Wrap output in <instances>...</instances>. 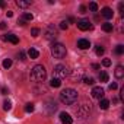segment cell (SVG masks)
<instances>
[{
  "label": "cell",
  "mask_w": 124,
  "mask_h": 124,
  "mask_svg": "<svg viewBox=\"0 0 124 124\" xmlns=\"http://www.w3.org/2000/svg\"><path fill=\"white\" fill-rule=\"evenodd\" d=\"M60 101L66 104V105H72L78 101V91L72 89V88H66L64 91L60 92Z\"/></svg>",
  "instance_id": "1"
},
{
  "label": "cell",
  "mask_w": 124,
  "mask_h": 124,
  "mask_svg": "<svg viewBox=\"0 0 124 124\" xmlns=\"http://www.w3.org/2000/svg\"><path fill=\"white\" fill-rule=\"evenodd\" d=\"M47 78V72H45V67L42 64H37L34 66V69L31 70V79L35 80V82H44Z\"/></svg>",
  "instance_id": "2"
},
{
  "label": "cell",
  "mask_w": 124,
  "mask_h": 124,
  "mask_svg": "<svg viewBox=\"0 0 124 124\" xmlns=\"http://www.w3.org/2000/svg\"><path fill=\"white\" fill-rule=\"evenodd\" d=\"M66 47L63 45V44H60V42H54L53 45H51V54H53V57H55V58H63V57H66Z\"/></svg>",
  "instance_id": "3"
},
{
  "label": "cell",
  "mask_w": 124,
  "mask_h": 124,
  "mask_svg": "<svg viewBox=\"0 0 124 124\" xmlns=\"http://www.w3.org/2000/svg\"><path fill=\"white\" fill-rule=\"evenodd\" d=\"M70 75V70H69V67L67 66H64V64H57L55 67H54V78H57V79H64V78H67Z\"/></svg>",
  "instance_id": "4"
},
{
  "label": "cell",
  "mask_w": 124,
  "mask_h": 124,
  "mask_svg": "<svg viewBox=\"0 0 124 124\" xmlns=\"http://www.w3.org/2000/svg\"><path fill=\"white\" fill-rule=\"evenodd\" d=\"M44 35H45V38L48 41H54L58 37V31H57V28L54 25H48L47 29H45V32H44Z\"/></svg>",
  "instance_id": "5"
},
{
  "label": "cell",
  "mask_w": 124,
  "mask_h": 124,
  "mask_svg": "<svg viewBox=\"0 0 124 124\" xmlns=\"http://www.w3.org/2000/svg\"><path fill=\"white\" fill-rule=\"evenodd\" d=\"M89 112H91V104H83V105L78 109V115H79L80 118H85Z\"/></svg>",
  "instance_id": "6"
},
{
  "label": "cell",
  "mask_w": 124,
  "mask_h": 124,
  "mask_svg": "<svg viewBox=\"0 0 124 124\" xmlns=\"http://www.w3.org/2000/svg\"><path fill=\"white\" fill-rule=\"evenodd\" d=\"M78 28L80 31H89V29H92V23L88 19H82V21L78 22Z\"/></svg>",
  "instance_id": "7"
},
{
  "label": "cell",
  "mask_w": 124,
  "mask_h": 124,
  "mask_svg": "<svg viewBox=\"0 0 124 124\" xmlns=\"http://www.w3.org/2000/svg\"><path fill=\"white\" fill-rule=\"evenodd\" d=\"M92 96L93 98H96V99H102L104 98V95H105V91L101 88V86H95L93 89H92Z\"/></svg>",
  "instance_id": "8"
},
{
  "label": "cell",
  "mask_w": 124,
  "mask_h": 124,
  "mask_svg": "<svg viewBox=\"0 0 124 124\" xmlns=\"http://www.w3.org/2000/svg\"><path fill=\"white\" fill-rule=\"evenodd\" d=\"M60 120H61V123H63V124H72L73 123L70 114H67V112H60Z\"/></svg>",
  "instance_id": "9"
},
{
  "label": "cell",
  "mask_w": 124,
  "mask_h": 124,
  "mask_svg": "<svg viewBox=\"0 0 124 124\" xmlns=\"http://www.w3.org/2000/svg\"><path fill=\"white\" fill-rule=\"evenodd\" d=\"M101 15H102L105 19H111V18L114 16V12H112L111 8H104V9L101 10Z\"/></svg>",
  "instance_id": "10"
},
{
  "label": "cell",
  "mask_w": 124,
  "mask_h": 124,
  "mask_svg": "<svg viewBox=\"0 0 124 124\" xmlns=\"http://www.w3.org/2000/svg\"><path fill=\"white\" fill-rule=\"evenodd\" d=\"M78 47H79L80 50H88V48L91 47V42H89L88 39H79V41H78Z\"/></svg>",
  "instance_id": "11"
},
{
  "label": "cell",
  "mask_w": 124,
  "mask_h": 124,
  "mask_svg": "<svg viewBox=\"0 0 124 124\" xmlns=\"http://www.w3.org/2000/svg\"><path fill=\"white\" fill-rule=\"evenodd\" d=\"M5 41H10L12 44H18L19 42V38L15 35V34H8V37H3Z\"/></svg>",
  "instance_id": "12"
},
{
  "label": "cell",
  "mask_w": 124,
  "mask_h": 124,
  "mask_svg": "<svg viewBox=\"0 0 124 124\" xmlns=\"http://www.w3.org/2000/svg\"><path fill=\"white\" fill-rule=\"evenodd\" d=\"M114 75H115L117 79H123V78H124V67H123V66H117Z\"/></svg>",
  "instance_id": "13"
},
{
  "label": "cell",
  "mask_w": 124,
  "mask_h": 124,
  "mask_svg": "<svg viewBox=\"0 0 124 124\" xmlns=\"http://www.w3.org/2000/svg\"><path fill=\"white\" fill-rule=\"evenodd\" d=\"M16 5H18L19 8H28V6L32 5V2H31V0H26V2H25V0H18Z\"/></svg>",
  "instance_id": "14"
},
{
  "label": "cell",
  "mask_w": 124,
  "mask_h": 124,
  "mask_svg": "<svg viewBox=\"0 0 124 124\" xmlns=\"http://www.w3.org/2000/svg\"><path fill=\"white\" fill-rule=\"evenodd\" d=\"M28 55H29V58H38L39 53H38V50H37V48H29Z\"/></svg>",
  "instance_id": "15"
},
{
  "label": "cell",
  "mask_w": 124,
  "mask_h": 124,
  "mask_svg": "<svg viewBox=\"0 0 124 124\" xmlns=\"http://www.w3.org/2000/svg\"><path fill=\"white\" fill-rule=\"evenodd\" d=\"M50 86H51V88H60V86H61V80L57 79V78H53L51 82H50Z\"/></svg>",
  "instance_id": "16"
},
{
  "label": "cell",
  "mask_w": 124,
  "mask_h": 124,
  "mask_svg": "<svg viewBox=\"0 0 124 124\" xmlns=\"http://www.w3.org/2000/svg\"><path fill=\"white\" fill-rule=\"evenodd\" d=\"M108 107H109V101L108 99H99V108L101 109H108Z\"/></svg>",
  "instance_id": "17"
},
{
  "label": "cell",
  "mask_w": 124,
  "mask_h": 124,
  "mask_svg": "<svg viewBox=\"0 0 124 124\" xmlns=\"http://www.w3.org/2000/svg\"><path fill=\"white\" fill-rule=\"evenodd\" d=\"M102 29H104L105 32H112L114 26H112V23H109V22H105V23H102Z\"/></svg>",
  "instance_id": "18"
},
{
  "label": "cell",
  "mask_w": 124,
  "mask_h": 124,
  "mask_svg": "<svg viewBox=\"0 0 124 124\" xmlns=\"http://www.w3.org/2000/svg\"><path fill=\"white\" fill-rule=\"evenodd\" d=\"M34 19V16H32V13H28V12H25L23 15H22V21L23 22H28V21H32Z\"/></svg>",
  "instance_id": "19"
},
{
  "label": "cell",
  "mask_w": 124,
  "mask_h": 124,
  "mask_svg": "<svg viewBox=\"0 0 124 124\" xmlns=\"http://www.w3.org/2000/svg\"><path fill=\"white\" fill-rule=\"evenodd\" d=\"M99 80L101 82H108V73L107 72H101L99 73Z\"/></svg>",
  "instance_id": "20"
},
{
  "label": "cell",
  "mask_w": 124,
  "mask_h": 124,
  "mask_svg": "<svg viewBox=\"0 0 124 124\" xmlns=\"http://www.w3.org/2000/svg\"><path fill=\"white\" fill-rule=\"evenodd\" d=\"M10 66H12V60H10V58H5V60H3V67H5V69H9Z\"/></svg>",
  "instance_id": "21"
},
{
  "label": "cell",
  "mask_w": 124,
  "mask_h": 124,
  "mask_svg": "<svg viewBox=\"0 0 124 124\" xmlns=\"http://www.w3.org/2000/svg\"><path fill=\"white\" fill-rule=\"evenodd\" d=\"M104 51H105L104 47H101V45H96V47H95V53H96V55H102Z\"/></svg>",
  "instance_id": "22"
},
{
  "label": "cell",
  "mask_w": 124,
  "mask_h": 124,
  "mask_svg": "<svg viewBox=\"0 0 124 124\" xmlns=\"http://www.w3.org/2000/svg\"><path fill=\"white\" fill-rule=\"evenodd\" d=\"M10 108H12V102H10L9 99L5 101V102H3V109H5V111H9Z\"/></svg>",
  "instance_id": "23"
},
{
  "label": "cell",
  "mask_w": 124,
  "mask_h": 124,
  "mask_svg": "<svg viewBox=\"0 0 124 124\" xmlns=\"http://www.w3.org/2000/svg\"><path fill=\"white\" fill-rule=\"evenodd\" d=\"M34 109H35L34 104H31V102H29V104H26V105H25V111H26V112H34Z\"/></svg>",
  "instance_id": "24"
},
{
  "label": "cell",
  "mask_w": 124,
  "mask_h": 124,
  "mask_svg": "<svg viewBox=\"0 0 124 124\" xmlns=\"http://www.w3.org/2000/svg\"><path fill=\"white\" fill-rule=\"evenodd\" d=\"M89 9H91L92 12H96V10H98V3H96V2H91V3H89Z\"/></svg>",
  "instance_id": "25"
},
{
  "label": "cell",
  "mask_w": 124,
  "mask_h": 124,
  "mask_svg": "<svg viewBox=\"0 0 124 124\" xmlns=\"http://www.w3.org/2000/svg\"><path fill=\"white\" fill-rule=\"evenodd\" d=\"M123 53H124V45H117V47H115V54L121 55Z\"/></svg>",
  "instance_id": "26"
},
{
  "label": "cell",
  "mask_w": 124,
  "mask_h": 124,
  "mask_svg": "<svg viewBox=\"0 0 124 124\" xmlns=\"http://www.w3.org/2000/svg\"><path fill=\"white\" fill-rule=\"evenodd\" d=\"M83 82H85L86 85H93V83H95L93 78H83Z\"/></svg>",
  "instance_id": "27"
},
{
  "label": "cell",
  "mask_w": 124,
  "mask_h": 124,
  "mask_svg": "<svg viewBox=\"0 0 124 124\" xmlns=\"http://www.w3.org/2000/svg\"><path fill=\"white\" fill-rule=\"evenodd\" d=\"M69 28V23L66 22V21H63V22H60V29H63V31H66Z\"/></svg>",
  "instance_id": "28"
},
{
  "label": "cell",
  "mask_w": 124,
  "mask_h": 124,
  "mask_svg": "<svg viewBox=\"0 0 124 124\" xmlns=\"http://www.w3.org/2000/svg\"><path fill=\"white\" fill-rule=\"evenodd\" d=\"M31 34H32V37L37 38V37L39 35V29H38V28H32V29H31Z\"/></svg>",
  "instance_id": "29"
},
{
  "label": "cell",
  "mask_w": 124,
  "mask_h": 124,
  "mask_svg": "<svg viewBox=\"0 0 124 124\" xmlns=\"http://www.w3.org/2000/svg\"><path fill=\"white\" fill-rule=\"evenodd\" d=\"M102 66H105V67L111 66V60H109V58H104V60H102Z\"/></svg>",
  "instance_id": "30"
},
{
  "label": "cell",
  "mask_w": 124,
  "mask_h": 124,
  "mask_svg": "<svg viewBox=\"0 0 124 124\" xmlns=\"http://www.w3.org/2000/svg\"><path fill=\"white\" fill-rule=\"evenodd\" d=\"M19 60H22V61H25V60H26V55H25V53H23V51H21V53H19Z\"/></svg>",
  "instance_id": "31"
},
{
  "label": "cell",
  "mask_w": 124,
  "mask_h": 124,
  "mask_svg": "<svg viewBox=\"0 0 124 124\" xmlns=\"http://www.w3.org/2000/svg\"><path fill=\"white\" fill-rule=\"evenodd\" d=\"M117 88H118V85H117V83H111V85H109V91H115Z\"/></svg>",
  "instance_id": "32"
},
{
  "label": "cell",
  "mask_w": 124,
  "mask_h": 124,
  "mask_svg": "<svg viewBox=\"0 0 124 124\" xmlns=\"http://www.w3.org/2000/svg\"><path fill=\"white\" fill-rule=\"evenodd\" d=\"M0 91H2V93H3V95H6V93H8V88H6V86H3Z\"/></svg>",
  "instance_id": "33"
},
{
  "label": "cell",
  "mask_w": 124,
  "mask_h": 124,
  "mask_svg": "<svg viewBox=\"0 0 124 124\" xmlns=\"http://www.w3.org/2000/svg\"><path fill=\"white\" fill-rule=\"evenodd\" d=\"M80 13H86V6H80Z\"/></svg>",
  "instance_id": "34"
},
{
  "label": "cell",
  "mask_w": 124,
  "mask_h": 124,
  "mask_svg": "<svg viewBox=\"0 0 124 124\" xmlns=\"http://www.w3.org/2000/svg\"><path fill=\"white\" fill-rule=\"evenodd\" d=\"M0 28H2V29H6V22H0Z\"/></svg>",
  "instance_id": "35"
},
{
  "label": "cell",
  "mask_w": 124,
  "mask_h": 124,
  "mask_svg": "<svg viewBox=\"0 0 124 124\" xmlns=\"http://www.w3.org/2000/svg\"><path fill=\"white\" fill-rule=\"evenodd\" d=\"M6 15H8V18H12V16H13V12H10V10H8V12H6Z\"/></svg>",
  "instance_id": "36"
},
{
  "label": "cell",
  "mask_w": 124,
  "mask_h": 124,
  "mask_svg": "<svg viewBox=\"0 0 124 124\" xmlns=\"http://www.w3.org/2000/svg\"><path fill=\"white\" fill-rule=\"evenodd\" d=\"M92 67H93V69H99V67H101V66H99V64H96V63H95V64H92Z\"/></svg>",
  "instance_id": "37"
},
{
  "label": "cell",
  "mask_w": 124,
  "mask_h": 124,
  "mask_svg": "<svg viewBox=\"0 0 124 124\" xmlns=\"http://www.w3.org/2000/svg\"><path fill=\"white\" fill-rule=\"evenodd\" d=\"M6 5H5V2H2V0H0V8H5Z\"/></svg>",
  "instance_id": "38"
},
{
  "label": "cell",
  "mask_w": 124,
  "mask_h": 124,
  "mask_svg": "<svg viewBox=\"0 0 124 124\" xmlns=\"http://www.w3.org/2000/svg\"><path fill=\"white\" fill-rule=\"evenodd\" d=\"M69 22H70V23H73V22H75V18H72V16H70V18H69Z\"/></svg>",
  "instance_id": "39"
}]
</instances>
